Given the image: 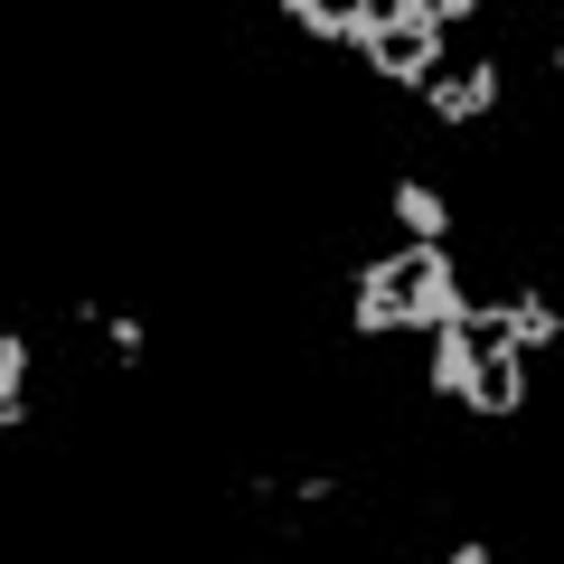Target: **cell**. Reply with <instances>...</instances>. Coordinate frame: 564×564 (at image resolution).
I'll return each instance as SVG.
<instances>
[{
    "instance_id": "obj_1",
    "label": "cell",
    "mask_w": 564,
    "mask_h": 564,
    "mask_svg": "<svg viewBox=\"0 0 564 564\" xmlns=\"http://www.w3.org/2000/svg\"><path fill=\"white\" fill-rule=\"evenodd\" d=\"M386 226H395V245H452V198L433 180H386Z\"/></svg>"
},
{
    "instance_id": "obj_2",
    "label": "cell",
    "mask_w": 564,
    "mask_h": 564,
    "mask_svg": "<svg viewBox=\"0 0 564 564\" xmlns=\"http://www.w3.org/2000/svg\"><path fill=\"white\" fill-rule=\"evenodd\" d=\"M29 367H39V339H29V329H0V433H29V423H39Z\"/></svg>"
},
{
    "instance_id": "obj_3",
    "label": "cell",
    "mask_w": 564,
    "mask_h": 564,
    "mask_svg": "<svg viewBox=\"0 0 564 564\" xmlns=\"http://www.w3.org/2000/svg\"><path fill=\"white\" fill-rule=\"evenodd\" d=\"M95 348H104V367H122V377H132V367L151 358V321H141V311H104Z\"/></svg>"
},
{
    "instance_id": "obj_4",
    "label": "cell",
    "mask_w": 564,
    "mask_h": 564,
    "mask_svg": "<svg viewBox=\"0 0 564 564\" xmlns=\"http://www.w3.org/2000/svg\"><path fill=\"white\" fill-rule=\"evenodd\" d=\"M443 564H499V555H489V536H452V545H443Z\"/></svg>"
},
{
    "instance_id": "obj_5",
    "label": "cell",
    "mask_w": 564,
    "mask_h": 564,
    "mask_svg": "<svg viewBox=\"0 0 564 564\" xmlns=\"http://www.w3.org/2000/svg\"><path fill=\"white\" fill-rule=\"evenodd\" d=\"M545 66H555V76H564V39H555V47H545Z\"/></svg>"
}]
</instances>
